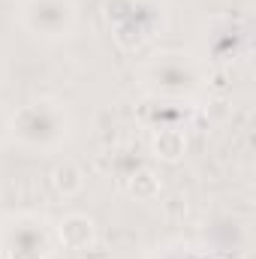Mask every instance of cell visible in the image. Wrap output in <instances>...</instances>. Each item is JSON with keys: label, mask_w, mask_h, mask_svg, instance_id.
<instances>
[{"label": "cell", "mask_w": 256, "mask_h": 259, "mask_svg": "<svg viewBox=\"0 0 256 259\" xmlns=\"http://www.w3.org/2000/svg\"><path fill=\"white\" fill-rule=\"evenodd\" d=\"M52 187L64 196V199H72V196L81 193V187H84V172L72 160H61L52 169Z\"/></svg>", "instance_id": "8"}, {"label": "cell", "mask_w": 256, "mask_h": 259, "mask_svg": "<svg viewBox=\"0 0 256 259\" xmlns=\"http://www.w3.org/2000/svg\"><path fill=\"white\" fill-rule=\"evenodd\" d=\"M205 75L190 52H157L142 66V88L160 100H184L202 88Z\"/></svg>", "instance_id": "2"}, {"label": "cell", "mask_w": 256, "mask_h": 259, "mask_svg": "<svg viewBox=\"0 0 256 259\" xmlns=\"http://www.w3.org/2000/svg\"><path fill=\"white\" fill-rule=\"evenodd\" d=\"M9 118H12V112L3 109V103H0V145L9 142Z\"/></svg>", "instance_id": "11"}, {"label": "cell", "mask_w": 256, "mask_h": 259, "mask_svg": "<svg viewBox=\"0 0 256 259\" xmlns=\"http://www.w3.org/2000/svg\"><path fill=\"white\" fill-rule=\"evenodd\" d=\"M160 259H208L205 253L193 250V247H178V250H166Z\"/></svg>", "instance_id": "10"}, {"label": "cell", "mask_w": 256, "mask_h": 259, "mask_svg": "<svg viewBox=\"0 0 256 259\" xmlns=\"http://www.w3.org/2000/svg\"><path fill=\"white\" fill-rule=\"evenodd\" d=\"M109 24L115 39L124 49H139L166 21V3L163 0H109L106 6Z\"/></svg>", "instance_id": "3"}, {"label": "cell", "mask_w": 256, "mask_h": 259, "mask_svg": "<svg viewBox=\"0 0 256 259\" xmlns=\"http://www.w3.org/2000/svg\"><path fill=\"white\" fill-rule=\"evenodd\" d=\"M3 78H6V69H3V64H0V88H3Z\"/></svg>", "instance_id": "12"}, {"label": "cell", "mask_w": 256, "mask_h": 259, "mask_svg": "<svg viewBox=\"0 0 256 259\" xmlns=\"http://www.w3.org/2000/svg\"><path fill=\"white\" fill-rule=\"evenodd\" d=\"M72 133V115L55 97H33L21 103L9 118V139L33 154H52L64 148Z\"/></svg>", "instance_id": "1"}, {"label": "cell", "mask_w": 256, "mask_h": 259, "mask_svg": "<svg viewBox=\"0 0 256 259\" xmlns=\"http://www.w3.org/2000/svg\"><path fill=\"white\" fill-rule=\"evenodd\" d=\"M55 229L39 214H15L0 229V259H52Z\"/></svg>", "instance_id": "4"}, {"label": "cell", "mask_w": 256, "mask_h": 259, "mask_svg": "<svg viewBox=\"0 0 256 259\" xmlns=\"http://www.w3.org/2000/svg\"><path fill=\"white\" fill-rule=\"evenodd\" d=\"M151 154L160 163H178L187 154V133L175 124H163L151 136Z\"/></svg>", "instance_id": "7"}, {"label": "cell", "mask_w": 256, "mask_h": 259, "mask_svg": "<svg viewBox=\"0 0 256 259\" xmlns=\"http://www.w3.org/2000/svg\"><path fill=\"white\" fill-rule=\"evenodd\" d=\"M130 193L136 196L139 202H151V199H157V193H160V178L151 169H139L130 178Z\"/></svg>", "instance_id": "9"}, {"label": "cell", "mask_w": 256, "mask_h": 259, "mask_svg": "<svg viewBox=\"0 0 256 259\" xmlns=\"http://www.w3.org/2000/svg\"><path fill=\"white\" fill-rule=\"evenodd\" d=\"M55 238L64 244L66 250H88L97 241V226L88 214L81 211H69L66 217H61V223L55 226Z\"/></svg>", "instance_id": "6"}, {"label": "cell", "mask_w": 256, "mask_h": 259, "mask_svg": "<svg viewBox=\"0 0 256 259\" xmlns=\"http://www.w3.org/2000/svg\"><path fill=\"white\" fill-rule=\"evenodd\" d=\"M18 24L39 39H64L78 24L75 0H21Z\"/></svg>", "instance_id": "5"}]
</instances>
